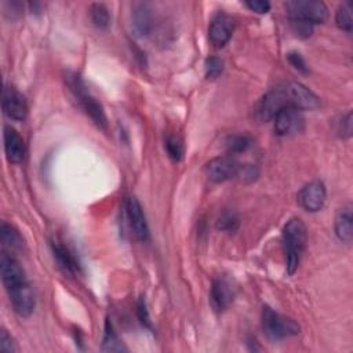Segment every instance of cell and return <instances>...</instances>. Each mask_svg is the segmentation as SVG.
I'll return each mask as SVG.
<instances>
[{"label": "cell", "instance_id": "14", "mask_svg": "<svg viewBox=\"0 0 353 353\" xmlns=\"http://www.w3.org/2000/svg\"><path fill=\"white\" fill-rule=\"evenodd\" d=\"M0 274L6 290H11L26 283L25 272L21 265L8 254H3L0 258Z\"/></svg>", "mask_w": 353, "mask_h": 353}, {"label": "cell", "instance_id": "11", "mask_svg": "<svg viewBox=\"0 0 353 353\" xmlns=\"http://www.w3.org/2000/svg\"><path fill=\"white\" fill-rule=\"evenodd\" d=\"M1 106H3L4 114L17 121L25 120L28 114V103L25 97L19 91H17L14 87H10V85H6L3 90Z\"/></svg>", "mask_w": 353, "mask_h": 353}, {"label": "cell", "instance_id": "27", "mask_svg": "<svg viewBox=\"0 0 353 353\" xmlns=\"http://www.w3.org/2000/svg\"><path fill=\"white\" fill-rule=\"evenodd\" d=\"M205 76L208 79H216L223 70V62L216 57H208L204 63Z\"/></svg>", "mask_w": 353, "mask_h": 353}, {"label": "cell", "instance_id": "19", "mask_svg": "<svg viewBox=\"0 0 353 353\" xmlns=\"http://www.w3.org/2000/svg\"><path fill=\"white\" fill-rule=\"evenodd\" d=\"M132 26L138 36H145L152 29V15L146 4H137L132 11Z\"/></svg>", "mask_w": 353, "mask_h": 353}, {"label": "cell", "instance_id": "2", "mask_svg": "<svg viewBox=\"0 0 353 353\" xmlns=\"http://www.w3.org/2000/svg\"><path fill=\"white\" fill-rule=\"evenodd\" d=\"M66 84L69 87V90L73 92V95L77 98L79 103L81 105V108L84 109V112L90 116V119L99 127V128H106L108 125V120H106V114L105 110L102 108V105L90 94L88 88L85 87L84 81L81 80V77L77 73H68L66 77Z\"/></svg>", "mask_w": 353, "mask_h": 353}, {"label": "cell", "instance_id": "31", "mask_svg": "<svg viewBox=\"0 0 353 353\" xmlns=\"http://www.w3.org/2000/svg\"><path fill=\"white\" fill-rule=\"evenodd\" d=\"M137 314H138V320H139V323L142 325L150 327V317H149V312H148V307H146V301H145L143 296L138 302Z\"/></svg>", "mask_w": 353, "mask_h": 353}, {"label": "cell", "instance_id": "26", "mask_svg": "<svg viewBox=\"0 0 353 353\" xmlns=\"http://www.w3.org/2000/svg\"><path fill=\"white\" fill-rule=\"evenodd\" d=\"M335 22L338 25L339 29L345 30V32H352L353 28V22H352V15H350V10L346 6H341L336 10L335 14Z\"/></svg>", "mask_w": 353, "mask_h": 353}, {"label": "cell", "instance_id": "28", "mask_svg": "<svg viewBox=\"0 0 353 353\" xmlns=\"http://www.w3.org/2000/svg\"><path fill=\"white\" fill-rule=\"evenodd\" d=\"M335 131L342 138H349L352 135V113L347 112L346 114H342L339 120L336 121Z\"/></svg>", "mask_w": 353, "mask_h": 353}, {"label": "cell", "instance_id": "32", "mask_svg": "<svg viewBox=\"0 0 353 353\" xmlns=\"http://www.w3.org/2000/svg\"><path fill=\"white\" fill-rule=\"evenodd\" d=\"M0 352H3V353L15 352V343H14L11 335L6 330H1V332H0Z\"/></svg>", "mask_w": 353, "mask_h": 353}, {"label": "cell", "instance_id": "9", "mask_svg": "<svg viewBox=\"0 0 353 353\" xmlns=\"http://www.w3.org/2000/svg\"><path fill=\"white\" fill-rule=\"evenodd\" d=\"M288 106V102H287V97H285V92H284V88L283 85L281 87H277V88H273L270 91H268L263 98L259 101V105H258V117L263 121H268V120H273V117L284 108Z\"/></svg>", "mask_w": 353, "mask_h": 353}, {"label": "cell", "instance_id": "18", "mask_svg": "<svg viewBox=\"0 0 353 353\" xmlns=\"http://www.w3.org/2000/svg\"><path fill=\"white\" fill-rule=\"evenodd\" d=\"M335 233L341 241L350 243L353 237V214L352 207L345 205L338 210L335 216Z\"/></svg>", "mask_w": 353, "mask_h": 353}, {"label": "cell", "instance_id": "33", "mask_svg": "<svg viewBox=\"0 0 353 353\" xmlns=\"http://www.w3.org/2000/svg\"><path fill=\"white\" fill-rule=\"evenodd\" d=\"M251 11L266 14L270 10V3L268 0H248L244 3Z\"/></svg>", "mask_w": 353, "mask_h": 353}, {"label": "cell", "instance_id": "6", "mask_svg": "<svg viewBox=\"0 0 353 353\" xmlns=\"http://www.w3.org/2000/svg\"><path fill=\"white\" fill-rule=\"evenodd\" d=\"M241 164L232 156H219L210 160L205 165V174L210 181L221 183L239 176Z\"/></svg>", "mask_w": 353, "mask_h": 353}, {"label": "cell", "instance_id": "22", "mask_svg": "<svg viewBox=\"0 0 353 353\" xmlns=\"http://www.w3.org/2000/svg\"><path fill=\"white\" fill-rule=\"evenodd\" d=\"M90 18L91 22L99 28V29H105L109 26L110 23V14L109 10L105 4L102 3H94L90 7Z\"/></svg>", "mask_w": 353, "mask_h": 353}, {"label": "cell", "instance_id": "12", "mask_svg": "<svg viewBox=\"0 0 353 353\" xmlns=\"http://www.w3.org/2000/svg\"><path fill=\"white\" fill-rule=\"evenodd\" d=\"M15 313L21 317H29L34 309V294L29 283H23L7 291Z\"/></svg>", "mask_w": 353, "mask_h": 353}, {"label": "cell", "instance_id": "17", "mask_svg": "<svg viewBox=\"0 0 353 353\" xmlns=\"http://www.w3.org/2000/svg\"><path fill=\"white\" fill-rule=\"evenodd\" d=\"M51 250L58 266L68 274H79L81 270L80 262L77 261L73 251L62 241H52Z\"/></svg>", "mask_w": 353, "mask_h": 353}, {"label": "cell", "instance_id": "7", "mask_svg": "<svg viewBox=\"0 0 353 353\" xmlns=\"http://www.w3.org/2000/svg\"><path fill=\"white\" fill-rule=\"evenodd\" d=\"M236 295V287L233 281L226 276H218L214 279L210 292L211 305L216 312H222L230 306Z\"/></svg>", "mask_w": 353, "mask_h": 353}, {"label": "cell", "instance_id": "20", "mask_svg": "<svg viewBox=\"0 0 353 353\" xmlns=\"http://www.w3.org/2000/svg\"><path fill=\"white\" fill-rule=\"evenodd\" d=\"M0 240H1L3 248L8 250L10 252L19 251L23 244V240H22L19 232L14 226H11L6 222H3L0 226Z\"/></svg>", "mask_w": 353, "mask_h": 353}, {"label": "cell", "instance_id": "25", "mask_svg": "<svg viewBox=\"0 0 353 353\" xmlns=\"http://www.w3.org/2000/svg\"><path fill=\"white\" fill-rule=\"evenodd\" d=\"M164 148H165V150H167V153H168L171 160L179 161L182 159V156H183V145H182V142L176 137L168 135L165 138Z\"/></svg>", "mask_w": 353, "mask_h": 353}, {"label": "cell", "instance_id": "23", "mask_svg": "<svg viewBox=\"0 0 353 353\" xmlns=\"http://www.w3.org/2000/svg\"><path fill=\"white\" fill-rule=\"evenodd\" d=\"M239 216L234 211H225L216 221V229L226 233H234L239 228Z\"/></svg>", "mask_w": 353, "mask_h": 353}, {"label": "cell", "instance_id": "29", "mask_svg": "<svg viewBox=\"0 0 353 353\" xmlns=\"http://www.w3.org/2000/svg\"><path fill=\"white\" fill-rule=\"evenodd\" d=\"M291 19V26H292V30L299 36V37H307L312 34V29H313V25L307 23V22H303V21H299V19Z\"/></svg>", "mask_w": 353, "mask_h": 353}, {"label": "cell", "instance_id": "16", "mask_svg": "<svg viewBox=\"0 0 353 353\" xmlns=\"http://www.w3.org/2000/svg\"><path fill=\"white\" fill-rule=\"evenodd\" d=\"M3 142L7 160L14 164L22 163L26 154V146L22 137L12 127H4Z\"/></svg>", "mask_w": 353, "mask_h": 353}, {"label": "cell", "instance_id": "21", "mask_svg": "<svg viewBox=\"0 0 353 353\" xmlns=\"http://www.w3.org/2000/svg\"><path fill=\"white\" fill-rule=\"evenodd\" d=\"M102 350L105 352H121L125 350L121 345L117 334L113 330V325L110 320L105 321V331H103V339H102Z\"/></svg>", "mask_w": 353, "mask_h": 353}, {"label": "cell", "instance_id": "13", "mask_svg": "<svg viewBox=\"0 0 353 353\" xmlns=\"http://www.w3.org/2000/svg\"><path fill=\"white\" fill-rule=\"evenodd\" d=\"M125 212L130 222V226L139 241H146L149 237V228L146 216L139 201L135 197H128L125 201Z\"/></svg>", "mask_w": 353, "mask_h": 353}, {"label": "cell", "instance_id": "5", "mask_svg": "<svg viewBox=\"0 0 353 353\" xmlns=\"http://www.w3.org/2000/svg\"><path fill=\"white\" fill-rule=\"evenodd\" d=\"M288 106L295 108L298 110H313L320 105L319 97L309 90L306 85L301 83H288L283 85Z\"/></svg>", "mask_w": 353, "mask_h": 353}, {"label": "cell", "instance_id": "4", "mask_svg": "<svg viewBox=\"0 0 353 353\" xmlns=\"http://www.w3.org/2000/svg\"><path fill=\"white\" fill-rule=\"evenodd\" d=\"M285 8L290 18L310 25L320 23L327 18V7L320 0H290L285 3Z\"/></svg>", "mask_w": 353, "mask_h": 353}, {"label": "cell", "instance_id": "1", "mask_svg": "<svg viewBox=\"0 0 353 353\" xmlns=\"http://www.w3.org/2000/svg\"><path fill=\"white\" fill-rule=\"evenodd\" d=\"M306 245V226L299 218L290 219L283 228V247L285 252L287 272L294 274L301 262Z\"/></svg>", "mask_w": 353, "mask_h": 353}, {"label": "cell", "instance_id": "3", "mask_svg": "<svg viewBox=\"0 0 353 353\" xmlns=\"http://www.w3.org/2000/svg\"><path fill=\"white\" fill-rule=\"evenodd\" d=\"M262 328L273 341L296 335L299 332V325L292 319L274 312L269 306H263L262 309Z\"/></svg>", "mask_w": 353, "mask_h": 353}, {"label": "cell", "instance_id": "30", "mask_svg": "<svg viewBox=\"0 0 353 353\" xmlns=\"http://www.w3.org/2000/svg\"><path fill=\"white\" fill-rule=\"evenodd\" d=\"M287 58H288V62L296 69V70H299V72H302V73H307L309 72V68H307V65H306V61L302 58V55L299 54V52H290L288 55H287Z\"/></svg>", "mask_w": 353, "mask_h": 353}, {"label": "cell", "instance_id": "10", "mask_svg": "<svg viewBox=\"0 0 353 353\" xmlns=\"http://www.w3.org/2000/svg\"><path fill=\"white\" fill-rule=\"evenodd\" d=\"M273 124H274V131L279 135H291L302 131L305 119L301 110L287 106L273 117Z\"/></svg>", "mask_w": 353, "mask_h": 353}, {"label": "cell", "instance_id": "24", "mask_svg": "<svg viewBox=\"0 0 353 353\" xmlns=\"http://www.w3.org/2000/svg\"><path fill=\"white\" fill-rule=\"evenodd\" d=\"M251 145V139L247 135H233L226 141V149L229 153H241L245 152Z\"/></svg>", "mask_w": 353, "mask_h": 353}, {"label": "cell", "instance_id": "8", "mask_svg": "<svg viewBox=\"0 0 353 353\" xmlns=\"http://www.w3.org/2000/svg\"><path fill=\"white\" fill-rule=\"evenodd\" d=\"M325 197L327 192L321 181H312L306 183L298 193V201L301 207L309 212L320 211L324 207Z\"/></svg>", "mask_w": 353, "mask_h": 353}, {"label": "cell", "instance_id": "15", "mask_svg": "<svg viewBox=\"0 0 353 353\" xmlns=\"http://www.w3.org/2000/svg\"><path fill=\"white\" fill-rule=\"evenodd\" d=\"M233 34V19L221 12L215 15L208 28V37L215 47H223Z\"/></svg>", "mask_w": 353, "mask_h": 353}]
</instances>
